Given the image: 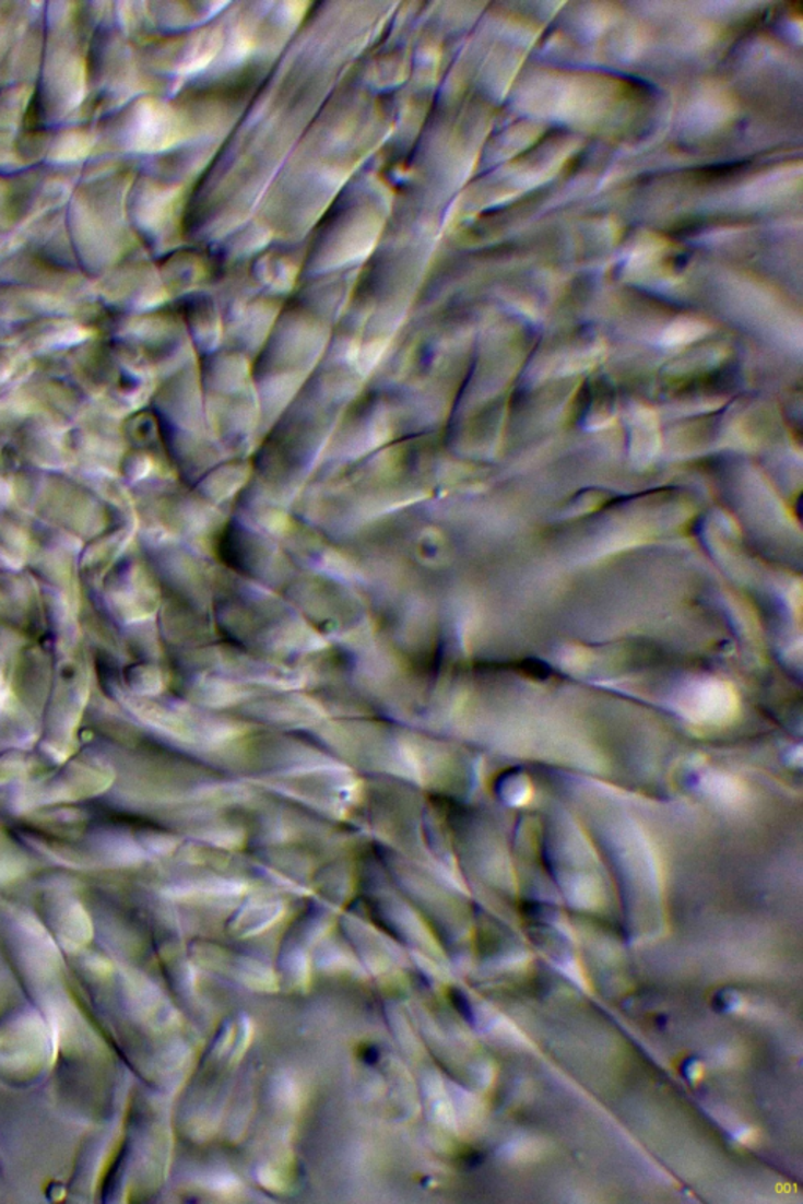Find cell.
I'll list each match as a JSON object with an SVG mask.
<instances>
[{"label":"cell","instance_id":"cell-1","mask_svg":"<svg viewBox=\"0 0 803 1204\" xmlns=\"http://www.w3.org/2000/svg\"><path fill=\"white\" fill-rule=\"evenodd\" d=\"M686 705L689 706V717L700 722H722L736 711L733 694L720 684L698 687L687 698Z\"/></svg>","mask_w":803,"mask_h":1204}]
</instances>
